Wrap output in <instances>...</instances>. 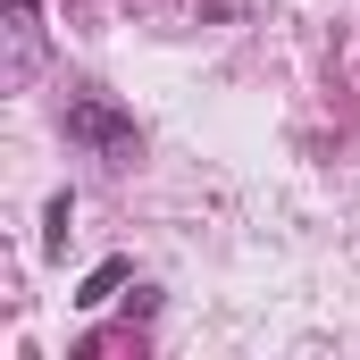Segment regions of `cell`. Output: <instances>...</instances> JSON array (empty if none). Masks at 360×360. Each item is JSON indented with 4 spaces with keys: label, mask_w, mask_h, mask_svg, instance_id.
I'll return each mask as SVG.
<instances>
[{
    "label": "cell",
    "mask_w": 360,
    "mask_h": 360,
    "mask_svg": "<svg viewBox=\"0 0 360 360\" xmlns=\"http://www.w3.org/2000/svg\"><path fill=\"white\" fill-rule=\"evenodd\" d=\"M68 134L92 143L101 160H134V143H143V134H134V117H117V109H109V101H92V92L68 101Z\"/></svg>",
    "instance_id": "cell-1"
},
{
    "label": "cell",
    "mask_w": 360,
    "mask_h": 360,
    "mask_svg": "<svg viewBox=\"0 0 360 360\" xmlns=\"http://www.w3.org/2000/svg\"><path fill=\"white\" fill-rule=\"evenodd\" d=\"M117 276H126V260H109V269H92V285L76 293V302H109V293H117Z\"/></svg>",
    "instance_id": "cell-2"
}]
</instances>
